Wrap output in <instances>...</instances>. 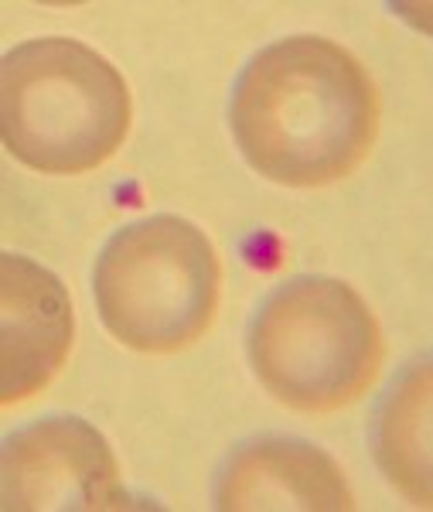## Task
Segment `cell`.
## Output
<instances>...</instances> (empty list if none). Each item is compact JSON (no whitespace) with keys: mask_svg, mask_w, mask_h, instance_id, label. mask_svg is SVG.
<instances>
[{"mask_svg":"<svg viewBox=\"0 0 433 512\" xmlns=\"http://www.w3.org/2000/svg\"><path fill=\"white\" fill-rule=\"evenodd\" d=\"M379 96L348 48L294 35L256 52L232 93V134L256 175L287 188L348 178L376 144Z\"/></svg>","mask_w":433,"mask_h":512,"instance_id":"obj_1","label":"cell"},{"mask_svg":"<svg viewBox=\"0 0 433 512\" xmlns=\"http://www.w3.org/2000/svg\"><path fill=\"white\" fill-rule=\"evenodd\" d=\"M4 144L41 175H86L123 147L127 82L110 59L76 38L48 35L11 48L0 65Z\"/></svg>","mask_w":433,"mask_h":512,"instance_id":"obj_2","label":"cell"},{"mask_svg":"<svg viewBox=\"0 0 433 512\" xmlns=\"http://www.w3.org/2000/svg\"><path fill=\"white\" fill-rule=\"evenodd\" d=\"M256 379L301 414H331L372 386L382 366L379 321L352 284L294 277L263 301L249 332Z\"/></svg>","mask_w":433,"mask_h":512,"instance_id":"obj_3","label":"cell"},{"mask_svg":"<svg viewBox=\"0 0 433 512\" xmlns=\"http://www.w3.org/2000/svg\"><path fill=\"white\" fill-rule=\"evenodd\" d=\"M222 267L212 239L181 216L120 229L96 260V308L106 332L137 352L198 342L219 308Z\"/></svg>","mask_w":433,"mask_h":512,"instance_id":"obj_4","label":"cell"},{"mask_svg":"<svg viewBox=\"0 0 433 512\" xmlns=\"http://www.w3.org/2000/svg\"><path fill=\"white\" fill-rule=\"evenodd\" d=\"M4 509L110 512L133 509L110 441L82 417H45L4 444Z\"/></svg>","mask_w":433,"mask_h":512,"instance_id":"obj_5","label":"cell"},{"mask_svg":"<svg viewBox=\"0 0 433 512\" xmlns=\"http://www.w3.org/2000/svg\"><path fill=\"white\" fill-rule=\"evenodd\" d=\"M72 297L31 256H0V403L28 400L62 373L72 352Z\"/></svg>","mask_w":433,"mask_h":512,"instance_id":"obj_6","label":"cell"},{"mask_svg":"<svg viewBox=\"0 0 433 512\" xmlns=\"http://www.w3.org/2000/svg\"><path fill=\"white\" fill-rule=\"evenodd\" d=\"M215 509L226 512H348L355 495L328 451L297 437H260L222 465Z\"/></svg>","mask_w":433,"mask_h":512,"instance_id":"obj_7","label":"cell"},{"mask_svg":"<svg viewBox=\"0 0 433 512\" xmlns=\"http://www.w3.org/2000/svg\"><path fill=\"white\" fill-rule=\"evenodd\" d=\"M430 420V362L420 359L396 379L386 403L379 407L376 431H372L379 468L420 509L430 506Z\"/></svg>","mask_w":433,"mask_h":512,"instance_id":"obj_8","label":"cell"}]
</instances>
